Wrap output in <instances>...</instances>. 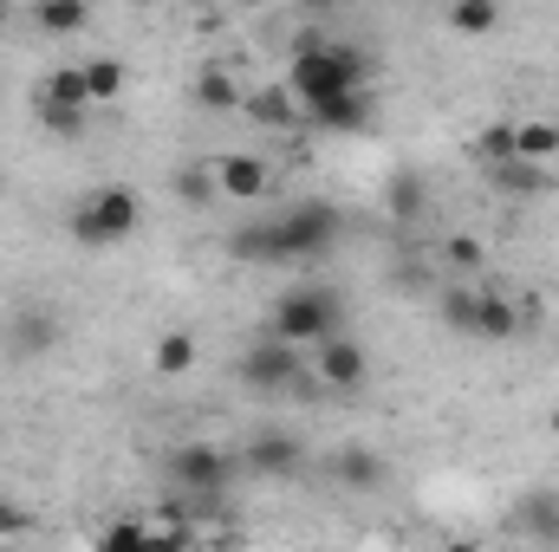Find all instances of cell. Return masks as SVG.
I'll return each instance as SVG.
<instances>
[{"mask_svg": "<svg viewBox=\"0 0 559 552\" xmlns=\"http://www.w3.org/2000/svg\"><path fill=\"white\" fill-rule=\"evenodd\" d=\"M352 85H371V59H365L358 46H345V39H312V33L293 46L286 92H293L299 105L332 98V92H352Z\"/></svg>", "mask_w": 559, "mask_h": 552, "instance_id": "cell-1", "label": "cell"}, {"mask_svg": "<svg viewBox=\"0 0 559 552\" xmlns=\"http://www.w3.org/2000/svg\"><path fill=\"white\" fill-rule=\"evenodd\" d=\"M241 475V455H228V448H215V442H176L169 448V514H182V507H215L222 494H228V481Z\"/></svg>", "mask_w": 559, "mask_h": 552, "instance_id": "cell-2", "label": "cell"}, {"mask_svg": "<svg viewBox=\"0 0 559 552\" xmlns=\"http://www.w3.org/2000/svg\"><path fill=\"white\" fill-rule=\"evenodd\" d=\"M138 221H143V202H138V189H124V182L98 189L92 202H79V208L66 215V228H72L79 248H118V241L138 235Z\"/></svg>", "mask_w": 559, "mask_h": 552, "instance_id": "cell-3", "label": "cell"}, {"mask_svg": "<svg viewBox=\"0 0 559 552\" xmlns=\"http://www.w3.org/2000/svg\"><path fill=\"white\" fill-rule=\"evenodd\" d=\"M274 235H280V261H319L338 248L345 235V215L332 202H293L274 215Z\"/></svg>", "mask_w": 559, "mask_h": 552, "instance_id": "cell-4", "label": "cell"}, {"mask_svg": "<svg viewBox=\"0 0 559 552\" xmlns=\"http://www.w3.org/2000/svg\"><path fill=\"white\" fill-rule=\"evenodd\" d=\"M338 319H345V305H338L332 286H293V292H280V305H274V338L319 345V338L338 332Z\"/></svg>", "mask_w": 559, "mask_h": 552, "instance_id": "cell-5", "label": "cell"}, {"mask_svg": "<svg viewBox=\"0 0 559 552\" xmlns=\"http://www.w3.org/2000/svg\"><path fill=\"white\" fill-rule=\"evenodd\" d=\"M293 377H299V345H286V338H261V345H248L241 351V384L248 391H261V397H280V391H293Z\"/></svg>", "mask_w": 559, "mask_h": 552, "instance_id": "cell-6", "label": "cell"}, {"mask_svg": "<svg viewBox=\"0 0 559 552\" xmlns=\"http://www.w3.org/2000/svg\"><path fill=\"white\" fill-rule=\"evenodd\" d=\"M306 111V124L312 131H325V137H358L365 124H371V85H352V92H332V98H312V105H299Z\"/></svg>", "mask_w": 559, "mask_h": 552, "instance_id": "cell-7", "label": "cell"}, {"mask_svg": "<svg viewBox=\"0 0 559 552\" xmlns=\"http://www.w3.org/2000/svg\"><path fill=\"white\" fill-rule=\"evenodd\" d=\"M52 345H59V319H52L46 305H20V312L7 319V332H0V351H7V358H20V364L46 358Z\"/></svg>", "mask_w": 559, "mask_h": 552, "instance_id": "cell-8", "label": "cell"}, {"mask_svg": "<svg viewBox=\"0 0 559 552\" xmlns=\"http://www.w3.org/2000/svg\"><path fill=\"white\" fill-rule=\"evenodd\" d=\"M365 377H371V358H365L358 338H345V332L319 338V384L325 391H358Z\"/></svg>", "mask_w": 559, "mask_h": 552, "instance_id": "cell-9", "label": "cell"}, {"mask_svg": "<svg viewBox=\"0 0 559 552\" xmlns=\"http://www.w3.org/2000/svg\"><path fill=\"white\" fill-rule=\"evenodd\" d=\"M332 481H338V488H352V494H378V488L391 481V468H384V455H378V448L345 442V448H332Z\"/></svg>", "mask_w": 559, "mask_h": 552, "instance_id": "cell-10", "label": "cell"}, {"mask_svg": "<svg viewBox=\"0 0 559 552\" xmlns=\"http://www.w3.org/2000/svg\"><path fill=\"white\" fill-rule=\"evenodd\" d=\"M306 461V442L293 435V429H261L248 448H241V468H254V475H293Z\"/></svg>", "mask_w": 559, "mask_h": 552, "instance_id": "cell-11", "label": "cell"}, {"mask_svg": "<svg viewBox=\"0 0 559 552\" xmlns=\"http://www.w3.org/2000/svg\"><path fill=\"white\" fill-rule=\"evenodd\" d=\"M215 182H222V195H228V202H254V195H267L274 169H267L261 156L235 149V156H222V163H215Z\"/></svg>", "mask_w": 559, "mask_h": 552, "instance_id": "cell-12", "label": "cell"}, {"mask_svg": "<svg viewBox=\"0 0 559 552\" xmlns=\"http://www.w3.org/2000/svg\"><path fill=\"white\" fill-rule=\"evenodd\" d=\"M521 332V305L508 299V292H475V325H468V338H481V345H508Z\"/></svg>", "mask_w": 559, "mask_h": 552, "instance_id": "cell-13", "label": "cell"}, {"mask_svg": "<svg viewBox=\"0 0 559 552\" xmlns=\"http://www.w3.org/2000/svg\"><path fill=\"white\" fill-rule=\"evenodd\" d=\"M384 208H391V221H404V228H417L423 215H429V189H423L417 169H397V176L384 182Z\"/></svg>", "mask_w": 559, "mask_h": 552, "instance_id": "cell-14", "label": "cell"}, {"mask_svg": "<svg viewBox=\"0 0 559 552\" xmlns=\"http://www.w3.org/2000/svg\"><path fill=\"white\" fill-rule=\"evenodd\" d=\"M514 520H521V533H527V540H540V547H559V494H554V488L527 494Z\"/></svg>", "mask_w": 559, "mask_h": 552, "instance_id": "cell-15", "label": "cell"}, {"mask_svg": "<svg viewBox=\"0 0 559 552\" xmlns=\"http://www.w3.org/2000/svg\"><path fill=\"white\" fill-rule=\"evenodd\" d=\"M228 254H235V261H248V267H280V235H274V221H254V228L228 235Z\"/></svg>", "mask_w": 559, "mask_h": 552, "instance_id": "cell-16", "label": "cell"}, {"mask_svg": "<svg viewBox=\"0 0 559 552\" xmlns=\"http://www.w3.org/2000/svg\"><path fill=\"white\" fill-rule=\"evenodd\" d=\"M33 20H39V33H52V39H72V33H85V20H92V0H39V7H33Z\"/></svg>", "mask_w": 559, "mask_h": 552, "instance_id": "cell-17", "label": "cell"}, {"mask_svg": "<svg viewBox=\"0 0 559 552\" xmlns=\"http://www.w3.org/2000/svg\"><path fill=\"white\" fill-rule=\"evenodd\" d=\"M169 189H176V202L182 208H209L215 195H222V182H215V163L202 169V163H182L176 176H169Z\"/></svg>", "mask_w": 559, "mask_h": 552, "instance_id": "cell-18", "label": "cell"}, {"mask_svg": "<svg viewBox=\"0 0 559 552\" xmlns=\"http://www.w3.org/2000/svg\"><path fill=\"white\" fill-rule=\"evenodd\" d=\"M241 111H248L254 124H267V131H286V124L299 118V111H293V92H286V85H261L254 98H241Z\"/></svg>", "mask_w": 559, "mask_h": 552, "instance_id": "cell-19", "label": "cell"}, {"mask_svg": "<svg viewBox=\"0 0 559 552\" xmlns=\"http://www.w3.org/2000/svg\"><path fill=\"white\" fill-rule=\"evenodd\" d=\"M85 85H92V105H124L131 72H124V59H92L85 65Z\"/></svg>", "mask_w": 559, "mask_h": 552, "instance_id": "cell-20", "label": "cell"}, {"mask_svg": "<svg viewBox=\"0 0 559 552\" xmlns=\"http://www.w3.org/2000/svg\"><path fill=\"white\" fill-rule=\"evenodd\" d=\"M195 105H202V111H235V105H241L235 72H228V65H209V72L195 79Z\"/></svg>", "mask_w": 559, "mask_h": 552, "instance_id": "cell-21", "label": "cell"}, {"mask_svg": "<svg viewBox=\"0 0 559 552\" xmlns=\"http://www.w3.org/2000/svg\"><path fill=\"white\" fill-rule=\"evenodd\" d=\"M449 26H455L462 39H481V33L501 26V0H455V7H449Z\"/></svg>", "mask_w": 559, "mask_h": 552, "instance_id": "cell-22", "label": "cell"}, {"mask_svg": "<svg viewBox=\"0 0 559 552\" xmlns=\"http://www.w3.org/2000/svg\"><path fill=\"white\" fill-rule=\"evenodd\" d=\"M39 98H59V105H92V85H85V65H52Z\"/></svg>", "mask_w": 559, "mask_h": 552, "instance_id": "cell-23", "label": "cell"}, {"mask_svg": "<svg viewBox=\"0 0 559 552\" xmlns=\"http://www.w3.org/2000/svg\"><path fill=\"white\" fill-rule=\"evenodd\" d=\"M495 182H501L508 195H540V189H547V169L527 163V156H508V163H495Z\"/></svg>", "mask_w": 559, "mask_h": 552, "instance_id": "cell-24", "label": "cell"}, {"mask_svg": "<svg viewBox=\"0 0 559 552\" xmlns=\"http://www.w3.org/2000/svg\"><path fill=\"white\" fill-rule=\"evenodd\" d=\"M475 292H481V286H442V292H436L442 325H449V332H462V338H468V325H475Z\"/></svg>", "mask_w": 559, "mask_h": 552, "instance_id": "cell-25", "label": "cell"}, {"mask_svg": "<svg viewBox=\"0 0 559 552\" xmlns=\"http://www.w3.org/2000/svg\"><path fill=\"white\" fill-rule=\"evenodd\" d=\"M514 156H527V163H547V156H559V124H514Z\"/></svg>", "mask_w": 559, "mask_h": 552, "instance_id": "cell-26", "label": "cell"}, {"mask_svg": "<svg viewBox=\"0 0 559 552\" xmlns=\"http://www.w3.org/2000/svg\"><path fill=\"white\" fill-rule=\"evenodd\" d=\"M150 364H156L163 377H182V371L195 364V338H189V332H163V338H156V358H150Z\"/></svg>", "mask_w": 559, "mask_h": 552, "instance_id": "cell-27", "label": "cell"}, {"mask_svg": "<svg viewBox=\"0 0 559 552\" xmlns=\"http://www.w3.org/2000/svg\"><path fill=\"white\" fill-rule=\"evenodd\" d=\"M39 124L52 131V137H85V105H59V98H39Z\"/></svg>", "mask_w": 559, "mask_h": 552, "instance_id": "cell-28", "label": "cell"}, {"mask_svg": "<svg viewBox=\"0 0 559 552\" xmlns=\"http://www.w3.org/2000/svg\"><path fill=\"white\" fill-rule=\"evenodd\" d=\"M442 261H449L455 274H481V267H488V248H481L475 235H449V241H442Z\"/></svg>", "mask_w": 559, "mask_h": 552, "instance_id": "cell-29", "label": "cell"}, {"mask_svg": "<svg viewBox=\"0 0 559 552\" xmlns=\"http://www.w3.org/2000/svg\"><path fill=\"white\" fill-rule=\"evenodd\" d=\"M475 156L495 169V163H508L514 156V124H481V137H475Z\"/></svg>", "mask_w": 559, "mask_h": 552, "instance_id": "cell-30", "label": "cell"}, {"mask_svg": "<svg viewBox=\"0 0 559 552\" xmlns=\"http://www.w3.org/2000/svg\"><path fill=\"white\" fill-rule=\"evenodd\" d=\"M26 533H33V520H26L20 507H7V501H0V540H26Z\"/></svg>", "mask_w": 559, "mask_h": 552, "instance_id": "cell-31", "label": "cell"}, {"mask_svg": "<svg viewBox=\"0 0 559 552\" xmlns=\"http://www.w3.org/2000/svg\"><path fill=\"white\" fill-rule=\"evenodd\" d=\"M156 527H138V520H118L111 533H105V547H131V540H150Z\"/></svg>", "mask_w": 559, "mask_h": 552, "instance_id": "cell-32", "label": "cell"}, {"mask_svg": "<svg viewBox=\"0 0 559 552\" xmlns=\"http://www.w3.org/2000/svg\"><path fill=\"white\" fill-rule=\"evenodd\" d=\"M299 7H306V13H332L338 0H299Z\"/></svg>", "mask_w": 559, "mask_h": 552, "instance_id": "cell-33", "label": "cell"}, {"mask_svg": "<svg viewBox=\"0 0 559 552\" xmlns=\"http://www.w3.org/2000/svg\"><path fill=\"white\" fill-rule=\"evenodd\" d=\"M547 429H554V435H559V404H554V416H547Z\"/></svg>", "mask_w": 559, "mask_h": 552, "instance_id": "cell-34", "label": "cell"}, {"mask_svg": "<svg viewBox=\"0 0 559 552\" xmlns=\"http://www.w3.org/2000/svg\"><path fill=\"white\" fill-rule=\"evenodd\" d=\"M7 13H13V0H0V26H7Z\"/></svg>", "mask_w": 559, "mask_h": 552, "instance_id": "cell-35", "label": "cell"}]
</instances>
